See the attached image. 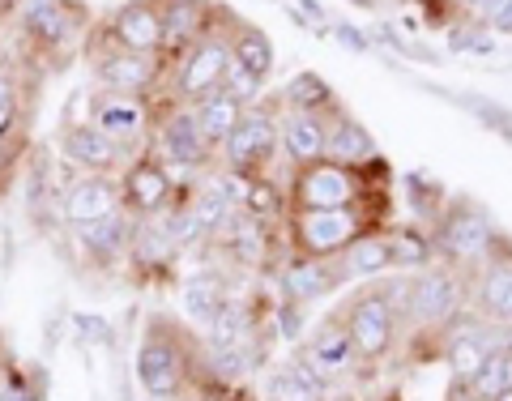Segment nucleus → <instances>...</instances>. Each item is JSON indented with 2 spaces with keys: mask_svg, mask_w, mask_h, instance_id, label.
Returning a JSON list of instances; mask_svg holds the SVG:
<instances>
[{
  "mask_svg": "<svg viewBox=\"0 0 512 401\" xmlns=\"http://www.w3.org/2000/svg\"><path fill=\"white\" fill-rule=\"evenodd\" d=\"M389 175L384 158H372L367 167H342V163H308L295 167L286 180V214L291 210H350L372 197H384L380 180Z\"/></svg>",
  "mask_w": 512,
  "mask_h": 401,
  "instance_id": "1",
  "label": "nucleus"
},
{
  "mask_svg": "<svg viewBox=\"0 0 512 401\" xmlns=\"http://www.w3.org/2000/svg\"><path fill=\"white\" fill-rule=\"evenodd\" d=\"M201 367L197 346L184 338L180 325L154 316L146 333H141V346H137V384L150 401H175L188 393L192 376Z\"/></svg>",
  "mask_w": 512,
  "mask_h": 401,
  "instance_id": "2",
  "label": "nucleus"
},
{
  "mask_svg": "<svg viewBox=\"0 0 512 401\" xmlns=\"http://www.w3.org/2000/svg\"><path fill=\"white\" fill-rule=\"evenodd\" d=\"M376 201H384V197L350 205V210H291L286 214V244H291V252H299V256L333 261V256H342L359 235L389 231L384 218L376 214Z\"/></svg>",
  "mask_w": 512,
  "mask_h": 401,
  "instance_id": "3",
  "label": "nucleus"
},
{
  "mask_svg": "<svg viewBox=\"0 0 512 401\" xmlns=\"http://www.w3.org/2000/svg\"><path fill=\"white\" fill-rule=\"evenodd\" d=\"M431 239H436V256L440 265H453V269H478L500 244V227L495 218L474 205L466 197H448V205L440 210V218L431 222Z\"/></svg>",
  "mask_w": 512,
  "mask_h": 401,
  "instance_id": "4",
  "label": "nucleus"
},
{
  "mask_svg": "<svg viewBox=\"0 0 512 401\" xmlns=\"http://www.w3.org/2000/svg\"><path fill=\"white\" fill-rule=\"evenodd\" d=\"M470 312V274L453 265H431L423 274H410V303L406 325L444 333L453 320Z\"/></svg>",
  "mask_w": 512,
  "mask_h": 401,
  "instance_id": "5",
  "label": "nucleus"
},
{
  "mask_svg": "<svg viewBox=\"0 0 512 401\" xmlns=\"http://www.w3.org/2000/svg\"><path fill=\"white\" fill-rule=\"evenodd\" d=\"M338 316H342V325L350 333V346H355L359 363L389 359L397 338H402V316L393 312V303H389V295L380 291V282L359 286V295L346 299L338 308Z\"/></svg>",
  "mask_w": 512,
  "mask_h": 401,
  "instance_id": "6",
  "label": "nucleus"
},
{
  "mask_svg": "<svg viewBox=\"0 0 512 401\" xmlns=\"http://www.w3.org/2000/svg\"><path fill=\"white\" fill-rule=\"evenodd\" d=\"M150 150L158 163H167L184 175H210L214 171V158H218V146L197 128L192 111L180 107V103H163L154 116V141Z\"/></svg>",
  "mask_w": 512,
  "mask_h": 401,
  "instance_id": "7",
  "label": "nucleus"
},
{
  "mask_svg": "<svg viewBox=\"0 0 512 401\" xmlns=\"http://www.w3.org/2000/svg\"><path fill=\"white\" fill-rule=\"evenodd\" d=\"M231 39H227V30H210L201 43H192L188 52L180 56L167 69V86H171V103H197L205 99V94H214L222 90V82H227V73H231Z\"/></svg>",
  "mask_w": 512,
  "mask_h": 401,
  "instance_id": "8",
  "label": "nucleus"
},
{
  "mask_svg": "<svg viewBox=\"0 0 512 401\" xmlns=\"http://www.w3.org/2000/svg\"><path fill=\"white\" fill-rule=\"evenodd\" d=\"M222 167L244 171V175H265V167L278 158V99H261L244 111V120L231 128L222 141Z\"/></svg>",
  "mask_w": 512,
  "mask_h": 401,
  "instance_id": "9",
  "label": "nucleus"
},
{
  "mask_svg": "<svg viewBox=\"0 0 512 401\" xmlns=\"http://www.w3.org/2000/svg\"><path fill=\"white\" fill-rule=\"evenodd\" d=\"M154 116H158L154 99H141V94L103 90V99L94 103V124H99L128 158H137V154L150 150V141H154Z\"/></svg>",
  "mask_w": 512,
  "mask_h": 401,
  "instance_id": "10",
  "label": "nucleus"
},
{
  "mask_svg": "<svg viewBox=\"0 0 512 401\" xmlns=\"http://www.w3.org/2000/svg\"><path fill=\"white\" fill-rule=\"evenodd\" d=\"M22 35L43 47V52H64L69 43L82 39L90 13L77 0H22L18 5Z\"/></svg>",
  "mask_w": 512,
  "mask_h": 401,
  "instance_id": "11",
  "label": "nucleus"
},
{
  "mask_svg": "<svg viewBox=\"0 0 512 401\" xmlns=\"http://www.w3.org/2000/svg\"><path fill=\"white\" fill-rule=\"evenodd\" d=\"M500 244L483 265L470 269V312L487 329H512V252H500Z\"/></svg>",
  "mask_w": 512,
  "mask_h": 401,
  "instance_id": "12",
  "label": "nucleus"
},
{
  "mask_svg": "<svg viewBox=\"0 0 512 401\" xmlns=\"http://www.w3.org/2000/svg\"><path fill=\"white\" fill-rule=\"evenodd\" d=\"M120 197L133 218H154L175 201V175L167 163H158L154 150H146L128 158V167L120 171Z\"/></svg>",
  "mask_w": 512,
  "mask_h": 401,
  "instance_id": "13",
  "label": "nucleus"
},
{
  "mask_svg": "<svg viewBox=\"0 0 512 401\" xmlns=\"http://www.w3.org/2000/svg\"><path fill=\"white\" fill-rule=\"evenodd\" d=\"M94 77H99L103 90H116V94H141L150 99V90L158 82H167V64L158 56H137V52H124V47L107 43L94 52Z\"/></svg>",
  "mask_w": 512,
  "mask_h": 401,
  "instance_id": "14",
  "label": "nucleus"
},
{
  "mask_svg": "<svg viewBox=\"0 0 512 401\" xmlns=\"http://www.w3.org/2000/svg\"><path fill=\"white\" fill-rule=\"evenodd\" d=\"M56 146H60V158L77 175H120L128 167V154L94 120L90 124H64Z\"/></svg>",
  "mask_w": 512,
  "mask_h": 401,
  "instance_id": "15",
  "label": "nucleus"
},
{
  "mask_svg": "<svg viewBox=\"0 0 512 401\" xmlns=\"http://www.w3.org/2000/svg\"><path fill=\"white\" fill-rule=\"evenodd\" d=\"M107 43L163 60V0H124L107 18Z\"/></svg>",
  "mask_w": 512,
  "mask_h": 401,
  "instance_id": "16",
  "label": "nucleus"
},
{
  "mask_svg": "<svg viewBox=\"0 0 512 401\" xmlns=\"http://www.w3.org/2000/svg\"><path fill=\"white\" fill-rule=\"evenodd\" d=\"M210 248H218L244 274H261V269L274 265V231H269V222L244 210H235V218L210 239Z\"/></svg>",
  "mask_w": 512,
  "mask_h": 401,
  "instance_id": "17",
  "label": "nucleus"
},
{
  "mask_svg": "<svg viewBox=\"0 0 512 401\" xmlns=\"http://www.w3.org/2000/svg\"><path fill=\"white\" fill-rule=\"evenodd\" d=\"M116 210H124L120 175H77V180L60 192V218L69 231L86 227V222H99Z\"/></svg>",
  "mask_w": 512,
  "mask_h": 401,
  "instance_id": "18",
  "label": "nucleus"
},
{
  "mask_svg": "<svg viewBox=\"0 0 512 401\" xmlns=\"http://www.w3.org/2000/svg\"><path fill=\"white\" fill-rule=\"evenodd\" d=\"M274 278H278L282 299L303 303V308L346 286V282L338 278V265H333V261H316V256H299V252L282 256V261L274 265Z\"/></svg>",
  "mask_w": 512,
  "mask_h": 401,
  "instance_id": "19",
  "label": "nucleus"
},
{
  "mask_svg": "<svg viewBox=\"0 0 512 401\" xmlns=\"http://www.w3.org/2000/svg\"><path fill=\"white\" fill-rule=\"evenodd\" d=\"M218 5L214 0H163V64L171 69L192 43L214 30Z\"/></svg>",
  "mask_w": 512,
  "mask_h": 401,
  "instance_id": "20",
  "label": "nucleus"
},
{
  "mask_svg": "<svg viewBox=\"0 0 512 401\" xmlns=\"http://www.w3.org/2000/svg\"><path fill=\"white\" fill-rule=\"evenodd\" d=\"M278 158L286 167H308L325 158V111H291L278 107Z\"/></svg>",
  "mask_w": 512,
  "mask_h": 401,
  "instance_id": "21",
  "label": "nucleus"
},
{
  "mask_svg": "<svg viewBox=\"0 0 512 401\" xmlns=\"http://www.w3.org/2000/svg\"><path fill=\"white\" fill-rule=\"evenodd\" d=\"M325 158L329 163H342V167H367L372 158H380L376 137L367 133V124L350 116L342 103L325 111Z\"/></svg>",
  "mask_w": 512,
  "mask_h": 401,
  "instance_id": "22",
  "label": "nucleus"
},
{
  "mask_svg": "<svg viewBox=\"0 0 512 401\" xmlns=\"http://www.w3.org/2000/svg\"><path fill=\"white\" fill-rule=\"evenodd\" d=\"M133 214L116 210L99 222H86V227H73V244L77 252L94 265H120L128 261V244H133Z\"/></svg>",
  "mask_w": 512,
  "mask_h": 401,
  "instance_id": "23",
  "label": "nucleus"
},
{
  "mask_svg": "<svg viewBox=\"0 0 512 401\" xmlns=\"http://www.w3.org/2000/svg\"><path fill=\"white\" fill-rule=\"evenodd\" d=\"M338 265V278L342 282H380L384 274H393V244H389V231H367L350 244L342 256H333Z\"/></svg>",
  "mask_w": 512,
  "mask_h": 401,
  "instance_id": "24",
  "label": "nucleus"
},
{
  "mask_svg": "<svg viewBox=\"0 0 512 401\" xmlns=\"http://www.w3.org/2000/svg\"><path fill=\"white\" fill-rule=\"evenodd\" d=\"M227 303H231V286L222 278V269H197V274H188L184 291H180V308L201 333L214 325Z\"/></svg>",
  "mask_w": 512,
  "mask_h": 401,
  "instance_id": "25",
  "label": "nucleus"
},
{
  "mask_svg": "<svg viewBox=\"0 0 512 401\" xmlns=\"http://www.w3.org/2000/svg\"><path fill=\"white\" fill-rule=\"evenodd\" d=\"M299 350L320 367V372H329L333 380L346 376L350 367L359 363V359H355V346H350V333H346V325H342L338 312H333L329 320H320V325L312 329V338L303 342Z\"/></svg>",
  "mask_w": 512,
  "mask_h": 401,
  "instance_id": "26",
  "label": "nucleus"
},
{
  "mask_svg": "<svg viewBox=\"0 0 512 401\" xmlns=\"http://www.w3.org/2000/svg\"><path fill=\"white\" fill-rule=\"evenodd\" d=\"M175 256H180V248H175V239L167 231L163 214L154 218H137L133 222V244H128V265L141 269V274H150V269H167Z\"/></svg>",
  "mask_w": 512,
  "mask_h": 401,
  "instance_id": "27",
  "label": "nucleus"
},
{
  "mask_svg": "<svg viewBox=\"0 0 512 401\" xmlns=\"http://www.w3.org/2000/svg\"><path fill=\"white\" fill-rule=\"evenodd\" d=\"M227 39H231V56H235L239 69L252 73L256 82H269V73H274V60H278L274 39H269L261 26L239 22V18H235V26L227 30Z\"/></svg>",
  "mask_w": 512,
  "mask_h": 401,
  "instance_id": "28",
  "label": "nucleus"
},
{
  "mask_svg": "<svg viewBox=\"0 0 512 401\" xmlns=\"http://www.w3.org/2000/svg\"><path fill=\"white\" fill-rule=\"evenodd\" d=\"M184 205H188V214H192V222H197L201 227V235H205V244H210V239L227 227V222L235 218V205H231V197L227 192L218 188V180L214 175H205V180L197 184L184 197Z\"/></svg>",
  "mask_w": 512,
  "mask_h": 401,
  "instance_id": "29",
  "label": "nucleus"
},
{
  "mask_svg": "<svg viewBox=\"0 0 512 401\" xmlns=\"http://www.w3.org/2000/svg\"><path fill=\"white\" fill-rule=\"evenodd\" d=\"M188 111H192V120H197V128L205 137L218 146V154H222V141L231 137V128L244 120V103L239 99H231L227 90H214V94H205V99H197V103H188Z\"/></svg>",
  "mask_w": 512,
  "mask_h": 401,
  "instance_id": "30",
  "label": "nucleus"
},
{
  "mask_svg": "<svg viewBox=\"0 0 512 401\" xmlns=\"http://www.w3.org/2000/svg\"><path fill=\"white\" fill-rule=\"evenodd\" d=\"M389 244H393V274H423V269L440 265L436 239L423 227H389Z\"/></svg>",
  "mask_w": 512,
  "mask_h": 401,
  "instance_id": "31",
  "label": "nucleus"
},
{
  "mask_svg": "<svg viewBox=\"0 0 512 401\" xmlns=\"http://www.w3.org/2000/svg\"><path fill=\"white\" fill-rule=\"evenodd\" d=\"M278 107H291V111H316V116H320V111L338 107V94H333V86H329L320 73L303 69V73H295L291 82L282 86Z\"/></svg>",
  "mask_w": 512,
  "mask_h": 401,
  "instance_id": "32",
  "label": "nucleus"
},
{
  "mask_svg": "<svg viewBox=\"0 0 512 401\" xmlns=\"http://www.w3.org/2000/svg\"><path fill=\"white\" fill-rule=\"evenodd\" d=\"M504 389H512V346L508 338H500V346L487 355V363L478 367V376L466 384V393L474 401H495Z\"/></svg>",
  "mask_w": 512,
  "mask_h": 401,
  "instance_id": "33",
  "label": "nucleus"
},
{
  "mask_svg": "<svg viewBox=\"0 0 512 401\" xmlns=\"http://www.w3.org/2000/svg\"><path fill=\"white\" fill-rule=\"evenodd\" d=\"M239 210L252 214V218H261V222H278V218H286V188L269 180V171L265 175H252L248 197H244Z\"/></svg>",
  "mask_w": 512,
  "mask_h": 401,
  "instance_id": "34",
  "label": "nucleus"
},
{
  "mask_svg": "<svg viewBox=\"0 0 512 401\" xmlns=\"http://www.w3.org/2000/svg\"><path fill=\"white\" fill-rule=\"evenodd\" d=\"M47 380L39 372H30L22 363L0 367V401H43Z\"/></svg>",
  "mask_w": 512,
  "mask_h": 401,
  "instance_id": "35",
  "label": "nucleus"
},
{
  "mask_svg": "<svg viewBox=\"0 0 512 401\" xmlns=\"http://www.w3.org/2000/svg\"><path fill=\"white\" fill-rule=\"evenodd\" d=\"M448 52L457 56H495V35L478 22H457L448 26Z\"/></svg>",
  "mask_w": 512,
  "mask_h": 401,
  "instance_id": "36",
  "label": "nucleus"
},
{
  "mask_svg": "<svg viewBox=\"0 0 512 401\" xmlns=\"http://www.w3.org/2000/svg\"><path fill=\"white\" fill-rule=\"evenodd\" d=\"M73 333L82 346H107V350L116 346V325L94 312H73Z\"/></svg>",
  "mask_w": 512,
  "mask_h": 401,
  "instance_id": "37",
  "label": "nucleus"
},
{
  "mask_svg": "<svg viewBox=\"0 0 512 401\" xmlns=\"http://www.w3.org/2000/svg\"><path fill=\"white\" fill-rule=\"evenodd\" d=\"M265 401H320V397L291 372V367H278V372L269 376V384H265Z\"/></svg>",
  "mask_w": 512,
  "mask_h": 401,
  "instance_id": "38",
  "label": "nucleus"
},
{
  "mask_svg": "<svg viewBox=\"0 0 512 401\" xmlns=\"http://www.w3.org/2000/svg\"><path fill=\"white\" fill-rule=\"evenodd\" d=\"M470 18L491 35H512V0H478Z\"/></svg>",
  "mask_w": 512,
  "mask_h": 401,
  "instance_id": "39",
  "label": "nucleus"
},
{
  "mask_svg": "<svg viewBox=\"0 0 512 401\" xmlns=\"http://www.w3.org/2000/svg\"><path fill=\"white\" fill-rule=\"evenodd\" d=\"M453 99L466 107V111H474L478 120H483L487 128H495V133H504V137H512V116L504 107H495V103H487V99H474V94H453Z\"/></svg>",
  "mask_w": 512,
  "mask_h": 401,
  "instance_id": "40",
  "label": "nucleus"
},
{
  "mask_svg": "<svg viewBox=\"0 0 512 401\" xmlns=\"http://www.w3.org/2000/svg\"><path fill=\"white\" fill-rule=\"evenodd\" d=\"M222 90L231 94V99H239L244 107H252V103H261V90H265V82H256L252 73H244L239 64H231V73H227V82H222Z\"/></svg>",
  "mask_w": 512,
  "mask_h": 401,
  "instance_id": "41",
  "label": "nucleus"
},
{
  "mask_svg": "<svg viewBox=\"0 0 512 401\" xmlns=\"http://www.w3.org/2000/svg\"><path fill=\"white\" fill-rule=\"evenodd\" d=\"M333 39H338L346 52H372V35H367V30H359L355 22H333Z\"/></svg>",
  "mask_w": 512,
  "mask_h": 401,
  "instance_id": "42",
  "label": "nucleus"
},
{
  "mask_svg": "<svg viewBox=\"0 0 512 401\" xmlns=\"http://www.w3.org/2000/svg\"><path fill=\"white\" fill-rule=\"evenodd\" d=\"M299 329H303V303L282 299V303H278V333H282L286 342H295Z\"/></svg>",
  "mask_w": 512,
  "mask_h": 401,
  "instance_id": "43",
  "label": "nucleus"
},
{
  "mask_svg": "<svg viewBox=\"0 0 512 401\" xmlns=\"http://www.w3.org/2000/svg\"><path fill=\"white\" fill-rule=\"evenodd\" d=\"M18 103H22L18 77H13L9 69H0V111H18Z\"/></svg>",
  "mask_w": 512,
  "mask_h": 401,
  "instance_id": "44",
  "label": "nucleus"
},
{
  "mask_svg": "<svg viewBox=\"0 0 512 401\" xmlns=\"http://www.w3.org/2000/svg\"><path fill=\"white\" fill-rule=\"evenodd\" d=\"M18 18V0H0V22Z\"/></svg>",
  "mask_w": 512,
  "mask_h": 401,
  "instance_id": "45",
  "label": "nucleus"
},
{
  "mask_svg": "<svg viewBox=\"0 0 512 401\" xmlns=\"http://www.w3.org/2000/svg\"><path fill=\"white\" fill-rule=\"evenodd\" d=\"M346 5H355V9H380V0H346Z\"/></svg>",
  "mask_w": 512,
  "mask_h": 401,
  "instance_id": "46",
  "label": "nucleus"
},
{
  "mask_svg": "<svg viewBox=\"0 0 512 401\" xmlns=\"http://www.w3.org/2000/svg\"><path fill=\"white\" fill-rule=\"evenodd\" d=\"M453 5H457V9H466V13H474V5H478V0H453Z\"/></svg>",
  "mask_w": 512,
  "mask_h": 401,
  "instance_id": "47",
  "label": "nucleus"
},
{
  "mask_svg": "<svg viewBox=\"0 0 512 401\" xmlns=\"http://www.w3.org/2000/svg\"><path fill=\"white\" fill-rule=\"evenodd\" d=\"M495 401H512V389H504V393H500V397H495Z\"/></svg>",
  "mask_w": 512,
  "mask_h": 401,
  "instance_id": "48",
  "label": "nucleus"
},
{
  "mask_svg": "<svg viewBox=\"0 0 512 401\" xmlns=\"http://www.w3.org/2000/svg\"><path fill=\"white\" fill-rule=\"evenodd\" d=\"M380 5H389V0H380Z\"/></svg>",
  "mask_w": 512,
  "mask_h": 401,
  "instance_id": "49",
  "label": "nucleus"
},
{
  "mask_svg": "<svg viewBox=\"0 0 512 401\" xmlns=\"http://www.w3.org/2000/svg\"><path fill=\"white\" fill-rule=\"evenodd\" d=\"M18 5H22V0H18Z\"/></svg>",
  "mask_w": 512,
  "mask_h": 401,
  "instance_id": "50",
  "label": "nucleus"
}]
</instances>
